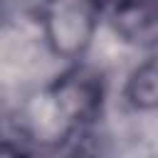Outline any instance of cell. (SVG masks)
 <instances>
[{
  "label": "cell",
  "mask_w": 158,
  "mask_h": 158,
  "mask_svg": "<svg viewBox=\"0 0 158 158\" xmlns=\"http://www.w3.org/2000/svg\"><path fill=\"white\" fill-rule=\"evenodd\" d=\"M96 30V10L86 0L57 2L44 12V32L52 49L62 57H77L86 49Z\"/></svg>",
  "instance_id": "1"
},
{
  "label": "cell",
  "mask_w": 158,
  "mask_h": 158,
  "mask_svg": "<svg viewBox=\"0 0 158 158\" xmlns=\"http://www.w3.org/2000/svg\"><path fill=\"white\" fill-rule=\"evenodd\" d=\"M57 109L69 121H89L101 104V81L89 69H74L62 77L54 89Z\"/></svg>",
  "instance_id": "2"
},
{
  "label": "cell",
  "mask_w": 158,
  "mask_h": 158,
  "mask_svg": "<svg viewBox=\"0 0 158 158\" xmlns=\"http://www.w3.org/2000/svg\"><path fill=\"white\" fill-rule=\"evenodd\" d=\"M114 17L126 37H136L158 22V0H121Z\"/></svg>",
  "instance_id": "3"
},
{
  "label": "cell",
  "mask_w": 158,
  "mask_h": 158,
  "mask_svg": "<svg viewBox=\"0 0 158 158\" xmlns=\"http://www.w3.org/2000/svg\"><path fill=\"white\" fill-rule=\"evenodd\" d=\"M126 96L136 109H158V62H143L133 69Z\"/></svg>",
  "instance_id": "4"
},
{
  "label": "cell",
  "mask_w": 158,
  "mask_h": 158,
  "mask_svg": "<svg viewBox=\"0 0 158 158\" xmlns=\"http://www.w3.org/2000/svg\"><path fill=\"white\" fill-rule=\"evenodd\" d=\"M94 10H111V12H116L118 10V5H121V0H86Z\"/></svg>",
  "instance_id": "5"
}]
</instances>
